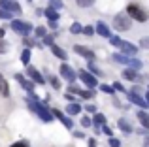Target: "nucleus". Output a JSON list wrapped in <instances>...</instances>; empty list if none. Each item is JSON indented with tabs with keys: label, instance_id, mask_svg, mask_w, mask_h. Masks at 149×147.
Here are the masks:
<instances>
[{
	"label": "nucleus",
	"instance_id": "nucleus-1",
	"mask_svg": "<svg viewBox=\"0 0 149 147\" xmlns=\"http://www.w3.org/2000/svg\"><path fill=\"white\" fill-rule=\"evenodd\" d=\"M25 100H26V106H29V110L32 111L34 115H38V117H40L44 123H51V121H53L51 107H47L45 104H42L40 100H30V98H25Z\"/></svg>",
	"mask_w": 149,
	"mask_h": 147
},
{
	"label": "nucleus",
	"instance_id": "nucleus-2",
	"mask_svg": "<svg viewBox=\"0 0 149 147\" xmlns=\"http://www.w3.org/2000/svg\"><path fill=\"white\" fill-rule=\"evenodd\" d=\"M127 17L130 21L134 19L136 23H147V11L140 4H128L127 6Z\"/></svg>",
	"mask_w": 149,
	"mask_h": 147
},
{
	"label": "nucleus",
	"instance_id": "nucleus-3",
	"mask_svg": "<svg viewBox=\"0 0 149 147\" xmlns=\"http://www.w3.org/2000/svg\"><path fill=\"white\" fill-rule=\"evenodd\" d=\"M10 26H11V30H13V32L21 34L23 38H25V36H29V34H30V32H32V30H34V26L30 25V23H25V21H19V19H11Z\"/></svg>",
	"mask_w": 149,
	"mask_h": 147
},
{
	"label": "nucleus",
	"instance_id": "nucleus-4",
	"mask_svg": "<svg viewBox=\"0 0 149 147\" xmlns=\"http://www.w3.org/2000/svg\"><path fill=\"white\" fill-rule=\"evenodd\" d=\"M76 76L79 77L81 81H83L85 87H89V91H91V89H95V87H98V79H96L93 74H89L87 70H79V72H76Z\"/></svg>",
	"mask_w": 149,
	"mask_h": 147
},
{
	"label": "nucleus",
	"instance_id": "nucleus-5",
	"mask_svg": "<svg viewBox=\"0 0 149 147\" xmlns=\"http://www.w3.org/2000/svg\"><path fill=\"white\" fill-rule=\"evenodd\" d=\"M25 68H26V72L23 74V76H25L26 79H30V81H32L34 85H36V83H38V85H44V83H45L44 76H42V74L38 72V70H36L34 66H30V64H29V66H25Z\"/></svg>",
	"mask_w": 149,
	"mask_h": 147
},
{
	"label": "nucleus",
	"instance_id": "nucleus-6",
	"mask_svg": "<svg viewBox=\"0 0 149 147\" xmlns=\"http://www.w3.org/2000/svg\"><path fill=\"white\" fill-rule=\"evenodd\" d=\"M113 26H115L119 32H125V30H128L132 26V21L127 17V15H121L119 13V15H115V17H113Z\"/></svg>",
	"mask_w": 149,
	"mask_h": 147
},
{
	"label": "nucleus",
	"instance_id": "nucleus-7",
	"mask_svg": "<svg viewBox=\"0 0 149 147\" xmlns=\"http://www.w3.org/2000/svg\"><path fill=\"white\" fill-rule=\"evenodd\" d=\"M0 10H4V11H8V13H11V15H19L21 13V6H19L15 0H0Z\"/></svg>",
	"mask_w": 149,
	"mask_h": 147
},
{
	"label": "nucleus",
	"instance_id": "nucleus-8",
	"mask_svg": "<svg viewBox=\"0 0 149 147\" xmlns=\"http://www.w3.org/2000/svg\"><path fill=\"white\" fill-rule=\"evenodd\" d=\"M61 76H62V79H66L70 85H74V81L77 79V76H76V70H74L70 64H61Z\"/></svg>",
	"mask_w": 149,
	"mask_h": 147
},
{
	"label": "nucleus",
	"instance_id": "nucleus-9",
	"mask_svg": "<svg viewBox=\"0 0 149 147\" xmlns=\"http://www.w3.org/2000/svg\"><path fill=\"white\" fill-rule=\"evenodd\" d=\"M74 53H77L79 57H83V59H87V60H91V62H95V51L93 49H89L87 45H74Z\"/></svg>",
	"mask_w": 149,
	"mask_h": 147
},
{
	"label": "nucleus",
	"instance_id": "nucleus-10",
	"mask_svg": "<svg viewBox=\"0 0 149 147\" xmlns=\"http://www.w3.org/2000/svg\"><path fill=\"white\" fill-rule=\"evenodd\" d=\"M119 49H121V55H125V57H128V55L132 57V55H136V53H138V45L130 44V42H125V40H121Z\"/></svg>",
	"mask_w": 149,
	"mask_h": 147
},
{
	"label": "nucleus",
	"instance_id": "nucleus-11",
	"mask_svg": "<svg viewBox=\"0 0 149 147\" xmlns=\"http://www.w3.org/2000/svg\"><path fill=\"white\" fill-rule=\"evenodd\" d=\"M66 92H70V94H74V96H81V98H85V100H91L93 98V96H95V92H93V91H85V89H77L76 87V85H70V87H68V91H66Z\"/></svg>",
	"mask_w": 149,
	"mask_h": 147
},
{
	"label": "nucleus",
	"instance_id": "nucleus-12",
	"mask_svg": "<svg viewBox=\"0 0 149 147\" xmlns=\"http://www.w3.org/2000/svg\"><path fill=\"white\" fill-rule=\"evenodd\" d=\"M51 115H53V117H57L58 121H62V125H64L68 130H72V128H74V121H72L70 117H66L62 111H58V110H55V107H51Z\"/></svg>",
	"mask_w": 149,
	"mask_h": 147
},
{
	"label": "nucleus",
	"instance_id": "nucleus-13",
	"mask_svg": "<svg viewBox=\"0 0 149 147\" xmlns=\"http://www.w3.org/2000/svg\"><path fill=\"white\" fill-rule=\"evenodd\" d=\"M125 94H127L128 102H132L134 106H140V107H143V110L147 107V100L143 98V96H140V94H134V92H130V91H127Z\"/></svg>",
	"mask_w": 149,
	"mask_h": 147
},
{
	"label": "nucleus",
	"instance_id": "nucleus-14",
	"mask_svg": "<svg viewBox=\"0 0 149 147\" xmlns=\"http://www.w3.org/2000/svg\"><path fill=\"white\" fill-rule=\"evenodd\" d=\"M15 79H17V83L21 85V87L25 89L26 92H34V83H32L30 79H26L23 74H15Z\"/></svg>",
	"mask_w": 149,
	"mask_h": 147
},
{
	"label": "nucleus",
	"instance_id": "nucleus-15",
	"mask_svg": "<svg viewBox=\"0 0 149 147\" xmlns=\"http://www.w3.org/2000/svg\"><path fill=\"white\" fill-rule=\"evenodd\" d=\"M95 32L98 34V36H102V38H111V30H109V26L106 25L104 21H98L96 23V26H95Z\"/></svg>",
	"mask_w": 149,
	"mask_h": 147
},
{
	"label": "nucleus",
	"instance_id": "nucleus-16",
	"mask_svg": "<svg viewBox=\"0 0 149 147\" xmlns=\"http://www.w3.org/2000/svg\"><path fill=\"white\" fill-rule=\"evenodd\" d=\"M123 77L127 81H132V83H136V81H140V83H142L143 81V76L140 72H136V70H130V68H127V70L123 72Z\"/></svg>",
	"mask_w": 149,
	"mask_h": 147
},
{
	"label": "nucleus",
	"instance_id": "nucleus-17",
	"mask_svg": "<svg viewBox=\"0 0 149 147\" xmlns=\"http://www.w3.org/2000/svg\"><path fill=\"white\" fill-rule=\"evenodd\" d=\"M49 49H51V53H53V55L57 57V59H61V60H66V59H68V53H66V51H64L62 47H58L57 44L49 45Z\"/></svg>",
	"mask_w": 149,
	"mask_h": 147
},
{
	"label": "nucleus",
	"instance_id": "nucleus-18",
	"mask_svg": "<svg viewBox=\"0 0 149 147\" xmlns=\"http://www.w3.org/2000/svg\"><path fill=\"white\" fill-rule=\"evenodd\" d=\"M117 126H119V130H123L125 134H132L134 132V126H132L127 119H117Z\"/></svg>",
	"mask_w": 149,
	"mask_h": 147
},
{
	"label": "nucleus",
	"instance_id": "nucleus-19",
	"mask_svg": "<svg viewBox=\"0 0 149 147\" xmlns=\"http://www.w3.org/2000/svg\"><path fill=\"white\" fill-rule=\"evenodd\" d=\"M79 111H81L79 104H77V102H70L68 106H66V113L64 115H66V117H70V115H77Z\"/></svg>",
	"mask_w": 149,
	"mask_h": 147
},
{
	"label": "nucleus",
	"instance_id": "nucleus-20",
	"mask_svg": "<svg viewBox=\"0 0 149 147\" xmlns=\"http://www.w3.org/2000/svg\"><path fill=\"white\" fill-rule=\"evenodd\" d=\"M91 123L96 126V128H100L102 125H106V115L104 113H95V115H93V119H91Z\"/></svg>",
	"mask_w": 149,
	"mask_h": 147
},
{
	"label": "nucleus",
	"instance_id": "nucleus-21",
	"mask_svg": "<svg viewBox=\"0 0 149 147\" xmlns=\"http://www.w3.org/2000/svg\"><path fill=\"white\" fill-rule=\"evenodd\" d=\"M136 117H138V121L142 123V126L143 128H149V115L146 113V111H138V113H136Z\"/></svg>",
	"mask_w": 149,
	"mask_h": 147
},
{
	"label": "nucleus",
	"instance_id": "nucleus-22",
	"mask_svg": "<svg viewBox=\"0 0 149 147\" xmlns=\"http://www.w3.org/2000/svg\"><path fill=\"white\" fill-rule=\"evenodd\" d=\"M128 68L130 70H136V72H140L143 68V62L140 59H128Z\"/></svg>",
	"mask_w": 149,
	"mask_h": 147
},
{
	"label": "nucleus",
	"instance_id": "nucleus-23",
	"mask_svg": "<svg viewBox=\"0 0 149 147\" xmlns=\"http://www.w3.org/2000/svg\"><path fill=\"white\" fill-rule=\"evenodd\" d=\"M44 15L49 19V21H53V23H57V21H58V11L51 10V8H45V10H44Z\"/></svg>",
	"mask_w": 149,
	"mask_h": 147
},
{
	"label": "nucleus",
	"instance_id": "nucleus-24",
	"mask_svg": "<svg viewBox=\"0 0 149 147\" xmlns=\"http://www.w3.org/2000/svg\"><path fill=\"white\" fill-rule=\"evenodd\" d=\"M0 94L4 96V98H8V96H10V85H8V81L4 79H0Z\"/></svg>",
	"mask_w": 149,
	"mask_h": 147
},
{
	"label": "nucleus",
	"instance_id": "nucleus-25",
	"mask_svg": "<svg viewBox=\"0 0 149 147\" xmlns=\"http://www.w3.org/2000/svg\"><path fill=\"white\" fill-rule=\"evenodd\" d=\"M55 36H57V32L42 36V44H40V45H53V44H55Z\"/></svg>",
	"mask_w": 149,
	"mask_h": 147
},
{
	"label": "nucleus",
	"instance_id": "nucleus-26",
	"mask_svg": "<svg viewBox=\"0 0 149 147\" xmlns=\"http://www.w3.org/2000/svg\"><path fill=\"white\" fill-rule=\"evenodd\" d=\"M30 57H32V53H30V49H23V53H21V62L25 64V66H29L30 64Z\"/></svg>",
	"mask_w": 149,
	"mask_h": 147
},
{
	"label": "nucleus",
	"instance_id": "nucleus-27",
	"mask_svg": "<svg viewBox=\"0 0 149 147\" xmlns=\"http://www.w3.org/2000/svg\"><path fill=\"white\" fill-rule=\"evenodd\" d=\"M87 66H89V74H93V76H102V70H100V68L98 66H96V64L95 62H91V60H89V62H87Z\"/></svg>",
	"mask_w": 149,
	"mask_h": 147
},
{
	"label": "nucleus",
	"instance_id": "nucleus-28",
	"mask_svg": "<svg viewBox=\"0 0 149 147\" xmlns=\"http://www.w3.org/2000/svg\"><path fill=\"white\" fill-rule=\"evenodd\" d=\"M62 6H64V2L62 0H49V6L51 10H55V11H58V10H62Z\"/></svg>",
	"mask_w": 149,
	"mask_h": 147
},
{
	"label": "nucleus",
	"instance_id": "nucleus-29",
	"mask_svg": "<svg viewBox=\"0 0 149 147\" xmlns=\"http://www.w3.org/2000/svg\"><path fill=\"white\" fill-rule=\"evenodd\" d=\"M113 60L119 62V64H127V66H128V57L121 55V53H113Z\"/></svg>",
	"mask_w": 149,
	"mask_h": 147
},
{
	"label": "nucleus",
	"instance_id": "nucleus-30",
	"mask_svg": "<svg viewBox=\"0 0 149 147\" xmlns=\"http://www.w3.org/2000/svg\"><path fill=\"white\" fill-rule=\"evenodd\" d=\"M23 44H25V47H26V49H30L32 45H40V42H36V40H32V38L25 36V38H23Z\"/></svg>",
	"mask_w": 149,
	"mask_h": 147
},
{
	"label": "nucleus",
	"instance_id": "nucleus-31",
	"mask_svg": "<svg viewBox=\"0 0 149 147\" xmlns=\"http://www.w3.org/2000/svg\"><path fill=\"white\" fill-rule=\"evenodd\" d=\"M45 34H47V28H45V26H36V28H34V36L36 38H42V36H45Z\"/></svg>",
	"mask_w": 149,
	"mask_h": 147
},
{
	"label": "nucleus",
	"instance_id": "nucleus-32",
	"mask_svg": "<svg viewBox=\"0 0 149 147\" xmlns=\"http://www.w3.org/2000/svg\"><path fill=\"white\" fill-rule=\"evenodd\" d=\"M49 83H51V87L57 89V91L61 89V79H58L57 76H51V77H49Z\"/></svg>",
	"mask_w": 149,
	"mask_h": 147
},
{
	"label": "nucleus",
	"instance_id": "nucleus-33",
	"mask_svg": "<svg viewBox=\"0 0 149 147\" xmlns=\"http://www.w3.org/2000/svg\"><path fill=\"white\" fill-rule=\"evenodd\" d=\"M81 28H83V26H81L79 23H72V25H70V32L72 34H81Z\"/></svg>",
	"mask_w": 149,
	"mask_h": 147
},
{
	"label": "nucleus",
	"instance_id": "nucleus-34",
	"mask_svg": "<svg viewBox=\"0 0 149 147\" xmlns=\"http://www.w3.org/2000/svg\"><path fill=\"white\" fill-rule=\"evenodd\" d=\"M81 34H83V36H93V34H95V26H83V28H81Z\"/></svg>",
	"mask_w": 149,
	"mask_h": 147
},
{
	"label": "nucleus",
	"instance_id": "nucleus-35",
	"mask_svg": "<svg viewBox=\"0 0 149 147\" xmlns=\"http://www.w3.org/2000/svg\"><path fill=\"white\" fill-rule=\"evenodd\" d=\"M100 91H102V92H106V94H115V91L111 89V85H106V83H102V85H100Z\"/></svg>",
	"mask_w": 149,
	"mask_h": 147
},
{
	"label": "nucleus",
	"instance_id": "nucleus-36",
	"mask_svg": "<svg viewBox=\"0 0 149 147\" xmlns=\"http://www.w3.org/2000/svg\"><path fill=\"white\" fill-rule=\"evenodd\" d=\"M81 126H83V128H89V126H93V123H91V117H89V115L81 117Z\"/></svg>",
	"mask_w": 149,
	"mask_h": 147
},
{
	"label": "nucleus",
	"instance_id": "nucleus-37",
	"mask_svg": "<svg viewBox=\"0 0 149 147\" xmlns=\"http://www.w3.org/2000/svg\"><path fill=\"white\" fill-rule=\"evenodd\" d=\"M93 2H95V0H77V6L79 8H89V6H93Z\"/></svg>",
	"mask_w": 149,
	"mask_h": 147
},
{
	"label": "nucleus",
	"instance_id": "nucleus-38",
	"mask_svg": "<svg viewBox=\"0 0 149 147\" xmlns=\"http://www.w3.org/2000/svg\"><path fill=\"white\" fill-rule=\"evenodd\" d=\"M108 144H109V147H121V140H117V138H109L108 140Z\"/></svg>",
	"mask_w": 149,
	"mask_h": 147
},
{
	"label": "nucleus",
	"instance_id": "nucleus-39",
	"mask_svg": "<svg viewBox=\"0 0 149 147\" xmlns=\"http://www.w3.org/2000/svg\"><path fill=\"white\" fill-rule=\"evenodd\" d=\"M81 110H85L87 113H91V115H95V113H96V106H93V104H87V106L81 107Z\"/></svg>",
	"mask_w": 149,
	"mask_h": 147
},
{
	"label": "nucleus",
	"instance_id": "nucleus-40",
	"mask_svg": "<svg viewBox=\"0 0 149 147\" xmlns=\"http://www.w3.org/2000/svg\"><path fill=\"white\" fill-rule=\"evenodd\" d=\"M111 89H113V91H119V92H127V91H125V87L119 83V81H115V83L111 85Z\"/></svg>",
	"mask_w": 149,
	"mask_h": 147
},
{
	"label": "nucleus",
	"instance_id": "nucleus-41",
	"mask_svg": "<svg viewBox=\"0 0 149 147\" xmlns=\"http://www.w3.org/2000/svg\"><path fill=\"white\" fill-rule=\"evenodd\" d=\"M100 132H104L106 136H109V138H111V128H109L108 125H102V126H100Z\"/></svg>",
	"mask_w": 149,
	"mask_h": 147
},
{
	"label": "nucleus",
	"instance_id": "nucleus-42",
	"mask_svg": "<svg viewBox=\"0 0 149 147\" xmlns=\"http://www.w3.org/2000/svg\"><path fill=\"white\" fill-rule=\"evenodd\" d=\"M109 44H111V45H115V47H119L121 38H119V36H111V38H109Z\"/></svg>",
	"mask_w": 149,
	"mask_h": 147
},
{
	"label": "nucleus",
	"instance_id": "nucleus-43",
	"mask_svg": "<svg viewBox=\"0 0 149 147\" xmlns=\"http://www.w3.org/2000/svg\"><path fill=\"white\" fill-rule=\"evenodd\" d=\"M0 19L8 21V19H13V15H11V13H8V11H4V10H0Z\"/></svg>",
	"mask_w": 149,
	"mask_h": 147
},
{
	"label": "nucleus",
	"instance_id": "nucleus-44",
	"mask_svg": "<svg viewBox=\"0 0 149 147\" xmlns=\"http://www.w3.org/2000/svg\"><path fill=\"white\" fill-rule=\"evenodd\" d=\"M8 47H10V45H8V42L0 40V53H6V51H8Z\"/></svg>",
	"mask_w": 149,
	"mask_h": 147
},
{
	"label": "nucleus",
	"instance_id": "nucleus-45",
	"mask_svg": "<svg viewBox=\"0 0 149 147\" xmlns=\"http://www.w3.org/2000/svg\"><path fill=\"white\" fill-rule=\"evenodd\" d=\"M10 147H30L29 141H15V144H11Z\"/></svg>",
	"mask_w": 149,
	"mask_h": 147
},
{
	"label": "nucleus",
	"instance_id": "nucleus-46",
	"mask_svg": "<svg viewBox=\"0 0 149 147\" xmlns=\"http://www.w3.org/2000/svg\"><path fill=\"white\" fill-rule=\"evenodd\" d=\"M66 100H68V102H76V98H74V94H70V92H66Z\"/></svg>",
	"mask_w": 149,
	"mask_h": 147
},
{
	"label": "nucleus",
	"instance_id": "nucleus-47",
	"mask_svg": "<svg viewBox=\"0 0 149 147\" xmlns=\"http://www.w3.org/2000/svg\"><path fill=\"white\" fill-rule=\"evenodd\" d=\"M89 147H96V140L95 138H89V144H87Z\"/></svg>",
	"mask_w": 149,
	"mask_h": 147
},
{
	"label": "nucleus",
	"instance_id": "nucleus-48",
	"mask_svg": "<svg viewBox=\"0 0 149 147\" xmlns=\"http://www.w3.org/2000/svg\"><path fill=\"white\" fill-rule=\"evenodd\" d=\"M57 26H58V23H53V21H49V28H53V30H57Z\"/></svg>",
	"mask_w": 149,
	"mask_h": 147
},
{
	"label": "nucleus",
	"instance_id": "nucleus-49",
	"mask_svg": "<svg viewBox=\"0 0 149 147\" xmlns=\"http://www.w3.org/2000/svg\"><path fill=\"white\" fill-rule=\"evenodd\" d=\"M147 44H149V42H147V38H143V40L140 42V45H142V47H147Z\"/></svg>",
	"mask_w": 149,
	"mask_h": 147
},
{
	"label": "nucleus",
	"instance_id": "nucleus-50",
	"mask_svg": "<svg viewBox=\"0 0 149 147\" xmlns=\"http://www.w3.org/2000/svg\"><path fill=\"white\" fill-rule=\"evenodd\" d=\"M74 136H76V138H83V132H79V130H77V132H74Z\"/></svg>",
	"mask_w": 149,
	"mask_h": 147
},
{
	"label": "nucleus",
	"instance_id": "nucleus-51",
	"mask_svg": "<svg viewBox=\"0 0 149 147\" xmlns=\"http://www.w3.org/2000/svg\"><path fill=\"white\" fill-rule=\"evenodd\" d=\"M4 38V28H0V40Z\"/></svg>",
	"mask_w": 149,
	"mask_h": 147
},
{
	"label": "nucleus",
	"instance_id": "nucleus-52",
	"mask_svg": "<svg viewBox=\"0 0 149 147\" xmlns=\"http://www.w3.org/2000/svg\"><path fill=\"white\" fill-rule=\"evenodd\" d=\"M0 79H2V74H0Z\"/></svg>",
	"mask_w": 149,
	"mask_h": 147
}]
</instances>
